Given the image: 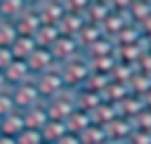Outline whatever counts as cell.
Wrapping results in <instances>:
<instances>
[{
	"label": "cell",
	"instance_id": "1",
	"mask_svg": "<svg viewBox=\"0 0 151 144\" xmlns=\"http://www.w3.org/2000/svg\"><path fill=\"white\" fill-rule=\"evenodd\" d=\"M57 68H59V73H61V78H64V85H66V90H80L85 83H87V78H90V73H92V68H90V64L85 61V57H76V59H68V61H64V64H57Z\"/></svg>",
	"mask_w": 151,
	"mask_h": 144
},
{
	"label": "cell",
	"instance_id": "2",
	"mask_svg": "<svg viewBox=\"0 0 151 144\" xmlns=\"http://www.w3.org/2000/svg\"><path fill=\"white\" fill-rule=\"evenodd\" d=\"M33 83H35L38 94H40V99H42V102H47V99H52V97H57V94L66 92L64 78H61V73H59V68H57V66H54V68H50V71H45V73H40V76H35V78H33Z\"/></svg>",
	"mask_w": 151,
	"mask_h": 144
},
{
	"label": "cell",
	"instance_id": "3",
	"mask_svg": "<svg viewBox=\"0 0 151 144\" xmlns=\"http://www.w3.org/2000/svg\"><path fill=\"white\" fill-rule=\"evenodd\" d=\"M80 40L76 38V35H66V33H61L47 50L52 52V57H54V61L57 64H64V61H68V59H76V57H80Z\"/></svg>",
	"mask_w": 151,
	"mask_h": 144
},
{
	"label": "cell",
	"instance_id": "4",
	"mask_svg": "<svg viewBox=\"0 0 151 144\" xmlns=\"http://www.w3.org/2000/svg\"><path fill=\"white\" fill-rule=\"evenodd\" d=\"M45 106H47V116H50V118H54V120H64V123H66V118L78 109L76 97H73L68 90L61 92V94H57V97H52V99H47Z\"/></svg>",
	"mask_w": 151,
	"mask_h": 144
},
{
	"label": "cell",
	"instance_id": "5",
	"mask_svg": "<svg viewBox=\"0 0 151 144\" xmlns=\"http://www.w3.org/2000/svg\"><path fill=\"white\" fill-rule=\"evenodd\" d=\"M9 94H12V102H14V106H17L19 111H24V109H28V106H33V104L42 102V99H40V94H38V87H35V83H33V80L9 87Z\"/></svg>",
	"mask_w": 151,
	"mask_h": 144
},
{
	"label": "cell",
	"instance_id": "6",
	"mask_svg": "<svg viewBox=\"0 0 151 144\" xmlns=\"http://www.w3.org/2000/svg\"><path fill=\"white\" fill-rule=\"evenodd\" d=\"M26 66H28L31 76L35 78V76H40V73H45V71L54 68V66H57V61H54V57H52V52H50L47 47H35V50H33V54L26 59Z\"/></svg>",
	"mask_w": 151,
	"mask_h": 144
},
{
	"label": "cell",
	"instance_id": "7",
	"mask_svg": "<svg viewBox=\"0 0 151 144\" xmlns=\"http://www.w3.org/2000/svg\"><path fill=\"white\" fill-rule=\"evenodd\" d=\"M12 24H14V28H17L19 35H33V33L40 28L42 21H40V14H38L35 7H26V9H24Z\"/></svg>",
	"mask_w": 151,
	"mask_h": 144
},
{
	"label": "cell",
	"instance_id": "8",
	"mask_svg": "<svg viewBox=\"0 0 151 144\" xmlns=\"http://www.w3.org/2000/svg\"><path fill=\"white\" fill-rule=\"evenodd\" d=\"M2 76H5V80H7V85H9V87L33 80V76H31V71H28L26 61H19V59H12V64L2 71Z\"/></svg>",
	"mask_w": 151,
	"mask_h": 144
},
{
	"label": "cell",
	"instance_id": "9",
	"mask_svg": "<svg viewBox=\"0 0 151 144\" xmlns=\"http://www.w3.org/2000/svg\"><path fill=\"white\" fill-rule=\"evenodd\" d=\"M24 113V120H26V127H33V130H42V125L50 120V116H47V106H45V102H38V104H33V106H28V109H24L21 111Z\"/></svg>",
	"mask_w": 151,
	"mask_h": 144
},
{
	"label": "cell",
	"instance_id": "10",
	"mask_svg": "<svg viewBox=\"0 0 151 144\" xmlns=\"http://www.w3.org/2000/svg\"><path fill=\"white\" fill-rule=\"evenodd\" d=\"M24 127H26V120H24V113L19 109H14V111H9L7 116L0 118V132L7 135V137H17Z\"/></svg>",
	"mask_w": 151,
	"mask_h": 144
},
{
	"label": "cell",
	"instance_id": "11",
	"mask_svg": "<svg viewBox=\"0 0 151 144\" xmlns=\"http://www.w3.org/2000/svg\"><path fill=\"white\" fill-rule=\"evenodd\" d=\"M35 47H38V45H35L33 35H17V40L9 45V52H12V57H14V59L26 61V59L33 54V50H35Z\"/></svg>",
	"mask_w": 151,
	"mask_h": 144
},
{
	"label": "cell",
	"instance_id": "12",
	"mask_svg": "<svg viewBox=\"0 0 151 144\" xmlns=\"http://www.w3.org/2000/svg\"><path fill=\"white\" fill-rule=\"evenodd\" d=\"M59 35H61L59 26H54V24H40V28L33 33V40H35L38 47H50Z\"/></svg>",
	"mask_w": 151,
	"mask_h": 144
},
{
	"label": "cell",
	"instance_id": "13",
	"mask_svg": "<svg viewBox=\"0 0 151 144\" xmlns=\"http://www.w3.org/2000/svg\"><path fill=\"white\" fill-rule=\"evenodd\" d=\"M64 132H66V123H64V120H54V118H50V120L42 125V130H40L42 142H47V144H54Z\"/></svg>",
	"mask_w": 151,
	"mask_h": 144
},
{
	"label": "cell",
	"instance_id": "14",
	"mask_svg": "<svg viewBox=\"0 0 151 144\" xmlns=\"http://www.w3.org/2000/svg\"><path fill=\"white\" fill-rule=\"evenodd\" d=\"M28 5L24 0H0V19L5 21H14Z\"/></svg>",
	"mask_w": 151,
	"mask_h": 144
},
{
	"label": "cell",
	"instance_id": "15",
	"mask_svg": "<svg viewBox=\"0 0 151 144\" xmlns=\"http://www.w3.org/2000/svg\"><path fill=\"white\" fill-rule=\"evenodd\" d=\"M17 35H19V33H17L14 24L0 19V47H9V45L17 40Z\"/></svg>",
	"mask_w": 151,
	"mask_h": 144
},
{
	"label": "cell",
	"instance_id": "16",
	"mask_svg": "<svg viewBox=\"0 0 151 144\" xmlns=\"http://www.w3.org/2000/svg\"><path fill=\"white\" fill-rule=\"evenodd\" d=\"M14 142H17V144H40V142H42V135H40V130L24 127V130L14 137Z\"/></svg>",
	"mask_w": 151,
	"mask_h": 144
},
{
	"label": "cell",
	"instance_id": "17",
	"mask_svg": "<svg viewBox=\"0 0 151 144\" xmlns=\"http://www.w3.org/2000/svg\"><path fill=\"white\" fill-rule=\"evenodd\" d=\"M17 106H14V102H12V94H9V90L7 92H0V118L2 116H7L9 111H14Z\"/></svg>",
	"mask_w": 151,
	"mask_h": 144
},
{
	"label": "cell",
	"instance_id": "18",
	"mask_svg": "<svg viewBox=\"0 0 151 144\" xmlns=\"http://www.w3.org/2000/svg\"><path fill=\"white\" fill-rule=\"evenodd\" d=\"M54 144H83V139H80V135H76V132H68V130H66V132H64Z\"/></svg>",
	"mask_w": 151,
	"mask_h": 144
},
{
	"label": "cell",
	"instance_id": "19",
	"mask_svg": "<svg viewBox=\"0 0 151 144\" xmlns=\"http://www.w3.org/2000/svg\"><path fill=\"white\" fill-rule=\"evenodd\" d=\"M12 59H14V57H12L9 47H0V73H2L9 64H12Z\"/></svg>",
	"mask_w": 151,
	"mask_h": 144
},
{
	"label": "cell",
	"instance_id": "20",
	"mask_svg": "<svg viewBox=\"0 0 151 144\" xmlns=\"http://www.w3.org/2000/svg\"><path fill=\"white\" fill-rule=\"evenodd\" d=\"M0 144H17L14 137H7V135H0Z\"/></svg>",
	"mask_w": 151,
	"mask_h": 144
},
{
	"label": "cell",
	"instance_id": "21",
	"mask_svg": "<svg viewBox=\"0 0 151 144\" xmlns=\"http://www.w3.org/2000/svg\"><path fill=\"white\" fill-rule=\"evenodd\" d=\"M9 90V85H7V80H5V76L0 73V92H7Z\"/></svg>",
	"mask_w": 151,
	"mask_h": 144
},
{
	"label": "cell",
	"instance_id": "22",
	"mask_svg": "<svg viewBox=\"0 0 151 144\" xmlns=\"http://www.w3.org/2000/svg\"><path fill=\"white\" fill-rule=\"evenodd\" d=\"M24 2H26L28 7H38V5H42L45 0H24Z\"/></svg>",
	"mask_w": 151,
	"mask_h": 144
},
{
	"label": "cell",
	"instance_id": "23",
	"mask_svg": "<svg viewBox=\"0 0 151 144\" xmlns=\"http://www.w3.org/2000/svg\"><path fill=\"white\" fill-rule=\"evenodd\" d=\"M40 144H47V142H40Z\"/></svg>",
	"mask_w": 151,
	"mask_h": 144
},
{
	"label": "cell",
	"instance_id": "24",
	"mask_svg": "<svg viewBox=\"0 0 151 144\" xmlns=\"http://www.w3.org/2000/svg\"><path fill=\"white\" fill-rule=\"evenodd\" d=\"M0 135H2V132H0Z\"/></svg>",
	"mask_w": 151,
	"mask_h": 144
}]
</instances>
